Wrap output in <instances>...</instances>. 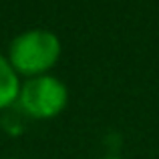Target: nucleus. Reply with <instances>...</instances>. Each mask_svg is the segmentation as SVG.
I'll return each instance as SVG.
<instances>
[{"instance_id": "obj_1", "label": "nucleus", "mask_w": 159, "mask_h": 159, "mask_svg": "<svg viewBox=\"0 0 159 159\" xmlns=\"http://www.w3.org/2000/svg\"><path fill=\"white\" fill-rule=\"evenodd\" d=\"M61 57V40L47 28L24 30L10 43L8 61L12 69L24 77H40L52 69Z\"/></svg>"}, {"instance_id": "obj_2", "label": "nucleus", "mask_w": 159, "mask_h": 159, "mask_svg": "<svg viewBox=\"0 0 159 159\" xmlns=\"http://www.w3.org/2000/svg\"><path fill=\"white\" fill-rule=\"evenodd\" d=\"M66 99H69V93H66L65 83L52 75H40L22 83L16 103L26 117L51 119L66 107Z\"/></svg>"}, {"instance_id": "obj_3", "label": "nucleus", "mask_w": 159, "mask_h": 159, "mask_svg": "<svg viewBox=\"0 0 159 159\" xmlns=\"http://www.w3.org/2000/svg\"><path fill=\"white\" fill-rule=\"evenodd\" d=\"M20 79L18 73L12 69L8 57L0 54V111L10 109L18 101L20 95Z\"/></svg>"}, {"instance_id": "obj_4", "label": "nucleus", "mask_w": 159, "mask_h": 159, "mask_svg": "<svg viewBox=\"0 0 159 159\" xmlns=\"http://www.w3.org/2000/svg\"><path fill=\"white\" fill-rule=\"evenodd\" d=\"M103 159H121V157H117V155H107V157H103Z\"/></svg>"}, {"instance_id": "obj_5", "label": "nucleus", "mask_w": 159, "mask_h": 159, "mask_svg": "<svg viewBox=\"0 0 159 159\" xmlns=\"http://www.w3.org/2000/svg\"><path fill=\"white\" fill-rule=\"evenodd\" d=\"M12 159H16V157H12Z\"/></svg>"}]
</instances>
